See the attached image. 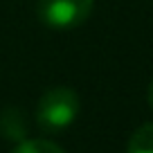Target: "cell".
Here are the masks:
<instances>
[{"instance_id":"cell-3","label":"cell","mask_w":153,"mask_h":153,"mask_svg":"<svg viewBox=\"0 0 153 153\" xmlns=\"http://www.w3.org/2000/svg\"><path fill=\"white\" fill-rule=\"evenodd\" d=\"M0 133L5 135L7 140H14V142H23L25 135H27V122H25V115L18 108H7L0 113Z\"/></svg>"},{"instance_id":"cell-5","label":"cell","mask_w":153,"mask_h":153,"mask_svg":"<svg viewBox=\"0 0 153 153\" xmlns=\"http://www.w3.org/2000/svg\"><path fill=\"white\" fill-rule=\"evenodd\" d=\"M11 153H63V149L48 140H23Z\"/></svg>"},{"instance_id":"cell-4","label":"cell","mask_w":153,"mask_h":153,"mask_svg":"<svg viewBox=\"0 0 153 153\" xmlns=\"http://www.w3.org/2000/svg\"><path fill=\"white\" fill-rule=\"evenodd\" d=\"M126 153H153V124H142L131 135Z\"/></svg>"},{"instance_id":"cell-1","label":"cell","mask_w":153,"mask_h":153,"mask_svg":"<svg viewBox=\"0 0 153 153\" xmlns=\"http://www.w3.org/2000/svg\"><path fill=\"white\" fill-rule=\"evenodd\" d=\"M79 113V97L70 88H52L48 90L36 108V122L48 133L61 131L74 122Z\"/></svg>"},{"instance_id":"cell-6","label":"cell","mask_w":153,"mask_h":153,"mask_svg":"<svg viewBox=\"0 0 153 153\" xmlns=\"http://www.w3.org/2000/svg\"><path fill=\"white\" fill-rule=\"evenodd\" d=\"M149 101H151V108H153V83L149 86Z\"/></svg>"},{"instance_id":"cell-2","label":"cell","mask_w":153,"mask_h":153,"mask_svg":"<svg viewBox=\"0 0 153 153\" xmlns=\"http://www.w3.org/2000/svg\"><path fill=\"white\" fill-rule=\"evenodd\" d=\"M92 0H38V18L52 29H72L92 14Z\"/></svg>"}]
</instances>
